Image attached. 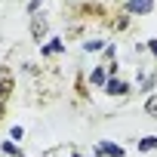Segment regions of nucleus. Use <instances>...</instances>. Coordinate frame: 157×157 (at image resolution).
<instances>
[{"mask_svg": "<svg viewBox=\"0 0 157 157\" xmlns=\"http://www.w3.org/2000/svg\"><path fill=\"white\" fill-rule=\"evenodd\" d=\"M10 136H13V139H22V136H25V129H22V126H13V132H10Z\"/></svg>", "mask_w": 157, "mask_h": 157, "instance_id": "nucleus-10", "label": "nucleus"}, {"mask_svg": "<svg viewBox=\"0 0 157 157\" xmlns=\"http://www.w3.org/2000/svg\"><path fill=\"white\" fill-rule=\"evenodd\" d=\"M65 46H62V40H52L49 46H43V56H52V52H62Z\"/></svg>", "mask_w": 157, "mask_h": 157, "instance_id": "nucleus-7", "label": "nucleus"}, {"mask_svg": "<svg viewBox=\"0 0 157 157\" xmlns=\"http://www.w3.org/2000/svg\"><path fill=\"white\" fill-rule=\"evenodd\" d=\"M83 49H90V52L93 49H102V40H90V43H83Z\"/></svg>", "mask_w": 157, "mask_h": 157, "instance_id": "nucleus-9", "label": "nucleus"}, {"mask_svg": "<svg viewBox=\"0 0 157 157\" xmlns=\"http://www.w3.org/2000/svg\"><path fill=\"white\" fill-rule=\"evenodd\" d=\"M31 31H34V37H37V40L43 37V31H46V22H43V16H37V19L31 22Z\"/></svg>", "mask_w": 157, "mask_h": 157, "instance_id": "nucleus-3", "label": "nucleus"}, {"mask_svg": "<svg viewBox=\"0 0 157 157\" xmlns=\"http://www.w3.org/2000/svg\"><path fill=\"white\" fill-rule=\"evenodd\" d=\"M148 49H151V52L157 56V40H151V43H148Z\"/></svg>", "mask_w": 157, "mask_h": 157, "instance_id": "nucleus-12", "label": "nucleus"}, {"mask_svg": "<svg viewBox=\"0 0 157 157\" xmlns=\"http://www.w3.org/2000/svg\"><path fill=\"white\" fill-rule=\"evenodd\" d=\"M145 114H148V117H157V96H151V99L145 102Z\"/></svg>", "mask_w": 157, "mask_h": 157, "instance_id": "nucleus-6", "label": "nucleus"}, {"mask_svg": "<svg viewBox=\"0 0 157 157\" xmlns=\"http://www.w3.org/2000/svg\"><path fill=\"white\" fill-rule=\"evenodd\" d=\"M96 154H108V157H123V148H120V145H111V142H102Z\"/></svg>", "mask_w": 157, "mask_h": 157, "instance_id": "nucleus-2", "label": "nucleus"}, {"mask_svg": "<svg viewBox=\"0 0 157 157\" xmlns=\"http://www.w3.org/2000/svg\"><path fill=\"white\" fill-rule=\"evenodd\" d=\"M154 148H157V136H148L139 142V151H154Z\"/></svg>", "mask_w": 157, "mask_h": 157, "instance_id": "nucleus-5", "label": "nucleus"}, {"mask_svg": "<svg viewBox=\"0 0 157 157\" xmlns=\"http://www.w3.org/2000/svg\"><path fill=\"white\" fill-rule=\"evenodd\" d=\"M3 151H6V154H19V151H16V145H13V142H3Z\"/></svg>", "mask_w": 157, "mask_h": 157, "instance_id": "nucleus-11", "label": "nucleus"}, {"mask_svg": "<svg viewBox=\"0 0 157 157\" xmlns=\"http://www.w3.org/2000/svg\"><path fill=\"white\" fill-rule=\"evenodd\" d=\"M16 157H22V154H16Z\"/></svg>", "mask_w": 157, "mask_h": 157, "instance_id": "nucleus-13", "label": "nucleus"}, {"mask_svg": "<svg viewBox=\"0 0 157 157\" xmlns=\"http://www.w3.org/2000/svg\"><path fill=\"white\" fill-rule=\"evenodd\" d=\"M108 93H111V96H126V83H123V80H111V83H108Z\"/></svg>", "mask_w": 157, "mask_h": 157, "instance_id": "nucleus-4", "label": "nucleus"}, {"mask_svg": "<svg viewBox=\"0 0 157 157\" xmlns=\"http://www.w3.org/2000/svg\"><path fill=\"white\" fill-rule=\"evenodd\" d=\"M90 80H93V83H105V71H102V68H96V71L90 74Z\"/></svg>", "mask_w": 157, "mask_h": 157, "instance_id": "nucleus-8", "label": "nucleus"}, {"mask_svg": "<svg viewBox=\"0 0 157 157\" xmlns=\"http://www.w3.org/2000/svg\"><path fill=\"white\" fill-rule=\"evenodd\" d=\"M129 13H151L154 10V0H129Z\"/></svg>", "mask_w": 157, "mask_h": 157, "instance_id": "nucleus-1", "label": "nucleus"}]
</instances>
